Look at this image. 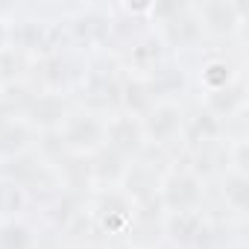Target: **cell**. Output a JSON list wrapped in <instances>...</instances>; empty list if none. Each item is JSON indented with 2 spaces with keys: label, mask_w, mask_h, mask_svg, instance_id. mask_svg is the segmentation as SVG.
<instances>
[{
  "label": "cell",
  "mask_w": 249,
  "mask_h": 249,
  "mask_svg": "<svg viewBox=\"0 0 249 249\" xmlns=\"http://www.w3.org/2000/svg\"><path fill=\"white\" fill-rule=\"evenodd\" d=\"M150 21H156V33L164 41V47L170 53H182V50H196L205 41V33L199 27V18L194 12V3H153Z\"/></svg>",
  "instance_id": "cell-1"
},
{
  "label": "cell",
  "mask_w": 249,
  "mask_h": 249,
  "mask_svg": "<svg viewBox=\"0 0 249 249\" xmlns=\"http://www.w3.org/2000/svg\"><path fill=\"white\" fill-rule=\"evenodd\" d=\"M106 117L108 114L91 111L85 106L71 108L68 120L62 123V129L56 132L59 153L79 156V159H91L97 150H103L106 147Z\"/></svg>",
  "instance_id": "cell-2"
},
{
  "label": "cell",
  "mask_w": 249,
  "mask_h": 249,
  "mask_svg": "<svg viewBox=\"0 0 249 249\" xmlns=\"http://www.w3.org/2000/svg\"><path fill=\"white\" fill-rule=\"evenodd\" d=\"M159 202L164 214L176 211H202L205 205V179H199L191 164H170L159 182Z\"/></svg>",
  "instance_id": "cell-3"
},
{
  "label": "cell",
  "mask_w": 249,
  "mask_h": 249,
  "mask_svg": "<svg viewBox=\"0 0 249 249\" xmlns=\"http://www.w3.org/2000/svg\"><path fill=\"white\" fill-rule=\"evenodd\" d=\"M120 79H123V68H120V62L94 59V62L88 65V71H82V79H79V91H82V103H85V108L100 111V114H111V111H117Z\"/></svg>",
  "instance_id": "cell-4"
},
{
  "label": "cell",
  "mask_w": 249,
  "mask_h": 249,
  "mask_svg": "<svg viewBox=\"0 0 249 249\" xmlns=\"http://www.w3.org/2000/svg\"><path fill=\"white\" fill-rule=\"evenodd\" d=\"M91 220L103 234L111 237H126L129 226H132V214H135V202L123 194L120 188L111 191H94L91 202H88Z\"/></svg>",
  "instance_id": "cell-5"
},
{
  "label": "cell",
  "mask_w": 249,
  "mask_h": 249,
  "mask_svg": "<svg viewBox=\"0 0 249 249\" xmlns=\"http://www.w3.org/2000/svg\"><path fill=\"white\" fill-rule=\"evenodd\" d=\"M185 108L182 103L173 100H156L153 108L141 117V129L147 138V147H173L182 141V129H185Z\"/></svg>",
  "instance_id": "cell-6"
},
{
  "label": "cell",
  "mask_w": 249,
  "mask_h": 249,
  "mask_svg": "<svg viewBox=\"0 0 249 249\" xmlns=\"http://www.w3.org/2000/svg\"><path fill=\"white\" fill-rule=\"evenodd\" d=\"M205 38H234L246 30V6L237 0H202L194 3Z\"/></svg>",
  "instance_id": "cell-7"
},
{
  "label": "cell",
  "mask_w": 249,
  "mask_h": 249,
  "mask_svg": "<svg viewBox=\"0 0 249 249\" xmlns=\"http://www.w3.org/2000/svg\"><path fill=\"white\" fill-rule=\"evenodd\" d=\"M214 229L205 217V211H176L164 214L161 237L176 249H211Z\"/></svg>",
  "instance_id": "cell-8"
},
{
  "label": "cell",
  "mask_w": 249,
  "mask_h": 249,
  "mask_svg": "<svg viewBox=\"0 0 249 249\" xmlns=\"http://www.w3.org/2000/svg\"><path fill=\"white\" fill-rule=\"evenodd\" d=\"M167 62H170V50L164 47V41L159 38L156 30L141 33V36L126 47V53L120 56L123 73H135V76H147V79L156 76Z\"/></svg>",
  "instance_id": "cell-9"
},
{
  "label": "cell",
  "mask_w": 249,
  "mask_h": 249,
  "mask_svg": "<svg viewBox=\"0 0 249 249\" xmlns=\"http://www.w3.org/2000/svg\"><path fill=\"white\" fill-rule=\"evenodd\" d=\"M68 114H71V106H68L65 94H47V91L30 94L21 108V117L38 135H56L62 129V123L68 120Z\"/></svg>",
  "instance_id": "cell-10"
},
{
  "label": "cell",
  "mask_w": 249,
  "mask_h": 249,
  "mask_svg": "<svg viewBox=\"0 0 249 249\" xmlns=\"http://www.w3.org/2000/svg\"><path fill=\"white\" fill-rule=\"evenodd\" d=\"M106 147L114 150L117 156H123L126 161L141 156L147 150V138H144V129H141V120L123 114V111H111L106 117Z\"/></svg>",
  "instance_id": "cell-11"
},
{
  "label": "cell",
  "mask_w": 249,
  "mask_h": 249,
  "mask_svg": "<svg viewBox=\"0 0 249 249\" xmlns=\"http://www.w3.org/2000/svg\"><path fill=\"white\" fill-rule=\"evenodd\" d=\"M68 30H71V41L103 47L114 30V12L106 6H79L76 15L68 21Z\"/></svg>",
  "instance_id": "cell-12"
},
{
  "label": "cell",
  "mask_w": 249,
  "mask_h": 249,
  "mask_svg": "<svg viewBox=\"0 0 249 249\" xmlns=\"http://www.w3.org/2000/svg\"><path fill=\"white\" fill-rule=\"evenodd\" d=\"M30 73L36 76L38 91H47V94H65L76 76V71L71 68V59L62 50H50V53L36 56Z\"/></svg>",
  "instance_id": "cell-13"
},
{
  "label": "cell",
  "mask_w": 249,
  "mask_h": 249,
  "mask_svg": "<svg viewBox=\"0 0 249 249\" xmlns=\"http://www.w3.org/2000/svg\"><path fill=\"white\" fill-rule=\"evenodd\" d=\"M147 153V150H144ZM135 156L129 164H126V173H123V182H120V191L126 194L132 202H147V199H156L159 196V182H161V173L164 170H156L153 161H147V156Z\"/></svg>",
  "instance_id": "cell-14"
},
{
  "label": "cell",
  "mask_w": 249,
  "mask_h": 249,
  "mask_svg": "<svg viewBox=\"0 0 249 249\" xmlns=\"http://www.w3.org/2000/svg\"><path fill=\"white\" fill-rule=\"evenodd\" d=\"M182 141L188 147V153L211 147V144H223L226 141V123L220 117H214L208 108H196L191 117H185V129H182Z\"/></svg>",
  "instance_id": "cell-15"
},
{
  "label": "cell",
  "mask_w": 249,
  "mask_h": 249,
  "mask_svg": "<svg viewBox=\"0 0 249 249\" xmlns=\"http://www.w3.org/2000/svg\"><path fill=\"white\" fill-rule=\"evenodd\" d=\"M36 141H38V132L30 126L21 114L9 117L6 123H0V164L15 161V159L33 153Z\"/></svg>",
  "instance_id": "cell-16"
},
{
  "label": "cell",
  "mask_w": 249,
  "mask_h": 249,
  "mask_svg": "<svg viewBox=\"0 0 249 249\" xmlns=\"http://www.w3.org/2000/svg\"><path fill=\"white\" fill-rule=\"evenodd\" d=\"M156 100H159V97H156V91H153V85H150L147 76L123 73V79H120L117 111H123V114H129V117H138V120H141V117L153 108Z\"/></svg>",
  "instance_id": "cell-17"
},
{
  "label": "cell",
  "mask_w": 249,
  "mask_h": 249,
  "mask_svg": "<svg viewBox=\"0 0 249 249\" xmlns=\"http://www.w3.org/2000/svg\"><path fill=\"white\" fill-rule=\"evenodd\" d=\"M196 79H199V88H202L205 94H217V91L234 85L237 79H243V71H240V65H237L234 59L214 53V56H205V59H202Z\"/></svg>",
  "instance_id": "cell-18"
},
{
  "label": "cell",
  "mask_w": 249,
  "mask_h": 249,
  "mask_svg": "<svg viewBox=\"0 0 249 249\" xmlns=\"http://www.w3.org/2000/svg\"><path fill=\"white\" fill-rule=\"evenodd\" d=\"M126 159L117 156L114 150L103 147L97 150L91 159H88V167H91V188L94 191H111V188H120L123 182V173H126ZM91 191V194H94Z\"/></svg>",
  "instance_id": "cell-19"
},
{
  "label": "cell",
  "mask_w": 249,
  "mask_h": 249,
  "mask_svg": "<svg viewBox=\"0 0 249 249\" xmlns=\"http://www.w3.org/2000/svg\"><path fill=\"white\" fill-rule=\"evenodd\" d=\"M82 211H88V202H85V196L82 194H73V191H56L53 194V199L44 205V217H47V223L53 226V229H71L79 217H82Z\"/></svg>",
  "instance_id": "cell-20"
},
{
  "label": "cell",
  "mask_w": 249,
  "mask_h": 249,
  "mask_svg": "<svg viewBox=\"0 0 249 249\" xmlns=\"http://www.w3.org/2000/svg\"><path fill=\"white\" fill-rule=\"evenodd\" d=\"M217 179H220V199L226 202V208L237 217H246V211H249V173L226 167Z\"/></svg>",
  "instance_id": "cell-21"
},
{
  "label": "cell",
  "mask_w": 249,
  "mask_h": 249,
  "mask_svg": "<svg viewBox=\"0 0 249 249\" xmlns=\"http://www.w3.org/2000/svg\"><path fill=\"white\" fill-rule=\"evenodd\" d=\"M202 108H208V111H211L214 117H220L223 123H226L229 117L243 114V108H246V82L237 79L234 85H229V88H223V91H217V94H205Z\"/></svg>",
  "instance_id": "cell-22"
},
{
  "label": "cell",
  "mask_w": 249,
  "mask_h": 249,
  "mask_svg": "<svg viewBox=\"0 0 249 249\" xmlns=\"http://www.w3.org/2000/svg\"><path fill=\"white\" fill-rule=\"evenodd\" d=\"M38 229L27 217L0 220V249H38Z\"/></svg>",
  "instance_id": "cell-23"
},
{
  "label": "cell",
  "mask_w": 249,
  "mask_h": 249,
  "mask_svg": "<svg viewBox=\"0 0 249 249\" xmlns=\"http://www.w3.org/2000/svg\"><path fill=\"white\" fill-rule=\"evenodd\" d=\"M33 196L30 191H24L18 182L0 176V220H12V217H24V211L30 208Z\"/></svg>",
  "instance_id": "cell-24"
},
{
  "label": "cell",
  "mask_w": 249,
  "mask_h": 249,
  "mask_svg": "<svg viewBox=\"0 0 249 249\" xmlns=\"http://www.w3.org/2000/svg\"><path fill=\"white\" fill-rule=\"evenodd\" d=\"M30 68H33V56H27L24 50H18L12 44L0 53V82H3L6 88L12 82H21L30 73Z\"/></svg>",
  "instance_id": "cell-25"
},
{
  "label": "cell",
  "mask_w": 249,
  "mask_h": 249,
  "mask_svg": "<svg viewBox=\"0 0 249 249\" xmlns=\"http://www.w3.org/2000/svg\"><path fill=\"white\" fill-rule=\"evenodd\" d=\"M9 47V21L0 18V53H3Z\"/></svg>",
  "instance_id": "cell-26"
},
{
  "label": "cell",
  "mask_w": 249,
  "mask_h": 249,
  "mask_svg": "<svg viewBox=\"0 0 249 249\" xmlns=\"http://www.w3.org/2000/svg\"><path fill=\"white\" fill-rule=\"evenodd\" d=\"M226 249H249V246H246V240H243V237H237V240H231Z\"/></svg>",
  "instance_id": "cell-27"
},
{
  "label": "cell",
  "mask_w": 249,
  "mask_h": 249,
  "mask_svg": "<svg viewBox=\"0 0 249 249\" xmlns=\"http://www.w3.org/2000/svg\"><path fill=\"white\" fill-rule=\"evenodd\" d=\"M132 249H164L161 243H156V246H132Z\"/></svg>",
  "instance_id": "cell-28"
},
{
  "label": "cell",
  "mask_w": 249,
  "mask_h": 249,
  "mask_svg": "<svg viewBox=\"0 0 249 249\" xmlns=\"http://www.w3.org/2000/svg\"><path fill=\"white\" fill-rule=\"evenodd\" d=\"M3 88H6V85H3V82H0V94H3Z\"/></svg>",
  "instance_id": "cell-29"
}]
</instances>
